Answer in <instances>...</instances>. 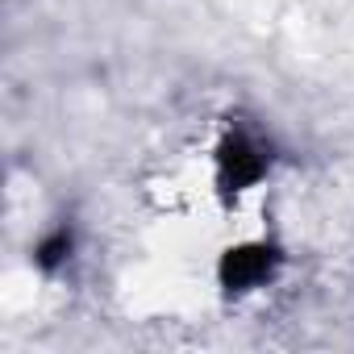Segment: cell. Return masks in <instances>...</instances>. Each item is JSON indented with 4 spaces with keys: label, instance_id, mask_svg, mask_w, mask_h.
Listing matches in <instances>:
<instances>
[{
    "label": "cell",
    "instance_id": "cell-2",
    "mask_svg": "<svg viewBox=\"0 0 354 354\" xmlns=\"http://www.w3.org/2000/svg\"><path fill=\"white\" fill-rule=\"evenodd\" d=\"M221 167H225V180H230L234 188H242V184L259 180V171H263V162L254 158V150H250L246 142H238V138L221 150Z\"/></svg>",
    "mask_w": 354,
    "mask_h": 354
},
{
    "label": "cell",
    "instance_id": "cell-1",
    "mask_svg": "<svg viewBox=\"0 0 354 354\" xmlns=\"http://www.w3.org/2000/svg\"><path fill=\"white\" fill-rule=\"evenodd\" d=\"M271 271V254L267 250H238L225 259V283L230 288H250L259 279H267Z\"/></svg>",
    "mask_w": 354,
    "mask_h": 354
}]
</instances>
